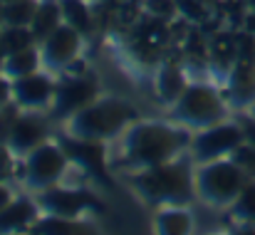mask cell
<instances>
[{"label":"cell","instance_id":"6da1fadb","mask_svg":"<svg viewBox=\"0 0 255 235\" xmlns=\"http://www.w3.org/2000/svg\"><path fill=\"white\" fill-rule=\"evenodd\" d=\"M181 144H186V134L166 126H139L129 136V156L136 163H159L171 156Z\"/></svg>","mask_w":255,"mask_h":235},{"label":"cell","instance_id":"7a4b0ae2","mask_svg":"<svg viewBox=\"0 0 255 235\" xmlns=\"http://www.w3.org/2000/svg\"><path fill=\"white\" fill-rule=\"evenodd\" d=\"M129 119H134V109L124 102H104L92 109H85L75 119V131L85 139L112 136L117 129H122Z\"/></svg>","mask_w":255,"mask_h":235},{"label":"cell","instance_id":"3957f363","mask_svg":"<svg viewBox=\"0 0 255 235\" xmlns=\"http://www.w3.org/2000/svg\"><path fill=\"white\" fill-rule=\"evenodd\" d=\"M243 176L246 173L236 161L233 163H213V166L203 168V173L198 178L201 193L213 203H226L243 191Z\"/></svg>","mask_w":255,"mask_h":235},{"label":"cell","instance_id":"277c9868","mask_svg":"<svg viewBox=\"0 0 255 235\" xmlns=\"http://www.w3.org/2000/svg\"><path fill=\"white\" fill-rule=\"evenodd\" d=\"M141 191L149 193L151 198H161V201H173L181 203L191 196L188 191V176L181 166H166V168H154L144 181H141Z\"/></svg>","mask_w":255,"mask_h":235},{"label":"cell","instance_id":"5b68a950","mask_svg":"<svg viewBox=\"0 0 255 235\" xmlns=\"http://www.w3.org/2000/svg\"><path fill=\"white\" fill-rule=\"evenodd\" d=\"M178 117L191 124H211L221 117V102L208 87H191L181 99Z\"/></svg>","mask_w":255,"mask_h":235},{"label":"cell","instance_id":"8992f818","mask_svg":"<svg viewBox=\"0 0 255 235\" xmlns=\"http://www.w3.org/2000/svg\"><path fill=\"white\" fill-rule=\"evenodd\" d=\"M243 129L238 126H231V124H223V126H216L211 131H206L203 136H198L196 141V156L198 158H213L223 151H233L236 146H241L243 141Z\"/></svg>","mask_w":255,"mask_h":235},{"label":"cell","instance_id":"52a82bcc","mask_svg":"<svg viewBox=\"0 0 255 235\" xmlns=\"http://www.w3.org/2000/svg\"><path fill=\"white\" fill-rule=\"evenodd\" d=\"M62 166H65V158L55 146H40L27 163V181L32 186H45L60 176Z\"/></svg>","mask_w":255,"mask_h":235},{"label":"cell","instance_id":"ba28073f","mask_svg":"<svg viewBox=\"0 0 255 235\" xmlns=\"http://www.w3.org/2000/svg\"><path fill=\"white\" fill-rule=\"evenodd\" d=\"M75 50H77V32H75V27H57L50 35L47 45H45V62L60 67V65L72 60Z\"/></svg>","mask_w":255,"mask_h":235},{"label":"cell","instance_id":"9c48e42d","mask_svg":"<svg viewBox=\"0 0 255 235\" xmlns=\"http://www.w3.org/2000/svg\"><path fill=\"white\" fill-rule=\"evenodd\" d=\"M94 97V87L85 79H72L57 92V114H70Z\"/></svg>","mask_w":255,"mask_h":235},{"label":"cell","instance_id":"30bf717a","mask_svg":"<svg viewBox=\"0 0 255 235\" xmlns=\"http://www.w3.org/2000/svg\"><path fill=\"white\" fill-rule=\"evenodd\" d=\"M87 203H94L85 193H70V191H52L42 196V206H47L55 216H75L85 208Z\"/></svg>","mask_w":255,"mask_h":235},{"label":"cell","instance_id":"8fae6325","mask_svg":"<svg viewBox=\"0 0 255 235\" xmlns=\"http://www.w3.org/2000/svg\"><path fill=\"white\" fill-rule=\"evenodd\" d=\"M42 134H45V124H42L40 119L27 117V119H20V121L10 129V144H12L17 151H25V149L35 146V144L42 139Z\"/></svg>","mask_w":255,"mask_h":235},{"label":"cell","instance_id":"7c38bea8","mask_svg":"<svg viewBox=\"0 0 255 235\" xmlns=\"http://www.w3.org/2000/svg\"><path fill=\"white\" fill-rule=\"evenodd\" d=\"M65 149L70 156H75L80 163H85L87 168H92L102 181H109L107 173H104V163H102V149L97 144H89V141H65Z\"/></svg>","mask_w":255,"mask_h":235},{"label":"cell","instance_id":"4fadbf2b","mask_svg":"<svg viewBox=\"0 0 255 235\" xmlns=\"http://www.w3.org/2000/svg\"><path fill=\"white\" fill-rule=\"evenodd\" d=\"M231 97L236 104H248L255 97V67L243 62L231 77Z\"/></svg>","mask_w":255,"mask_h":235},{"label":"cell","instance_id":"5bb4252c","mask_svg":"<svg viewBox=\"0 0 255 235\" xmlns=\"http://www.w3.org/2000/svg\"><path fill=\"white\" fill-rule=\"evenodd\" d=\"M50 92H52L50 82L42 77H27L15 84V94L22 104H42L50 97Z\"/></svg>","mask_w":255,"mask_h":235},{"label":"cell","instance_id":"9a60e30c","mask_svg":"<svg viewBox=\"0 0 255 235\" xmlns=\"http://www.w3.org/2000/svg\"><path fill=\"white\" fill-rule=\"evenodd\" d=\"M32 216H35V208H32L27 201H17L15 206L2 208V213H0V231L20 228V226H25Z\"/></svg>","mask_w":255,"mask_h":235},{"label":"cell","instance_id":"2e32d148","mask_svg":"<svg viewBox=\"0 0 255 235\" xmlns=\"http://www.w3.org/2000/svg\"><path fill=\"white\" fill-rule=\"evenodd\" d=\"M32 42V35L27 30H22V25H12L10 30H5V35L0 37V45H2V52L5 55H12V52H22L27 50Z\"/></svg>","mask_w":255,"mask_h":235},{"label":"cell","instance_id":"e0dca14e","mask_svg":"<svg viewBox=\"0 0 255 235\" xmlns=\"http://www.w3.org/2000/svg\"><path fill=\"white\" fill-rule=\"evenodd\" d=\"M57 20H60V10L55 5H45L35 12L32 27H35V37H47L57 30Z\"/></svg>","mask_w":255,"mask_h":235},{"label":"cell","instance_id":"ac0fdd59","mask_svg":"<svg viewBox=\"0 0 255 235\" xmlns=\"http://www.w3.org/2000/svg\"><path fill=\"white\" fill-rule=\"evenodd\" d=\"M35 5L30 2V0H12L5 10H2V17H5V22H10V25H25V22H30V20H35Z\"/></svg>","mask_w":255,"mask_h":235},{"label":"cell","instance_id":"d6986e66","mask_svg":"<svg viewBox=\"0 0 255 235\" xmlns=\"http://www.w3.org/2000/svg\"><path fill=\"white\" fill-rule=\"evenodd\" d=\"M35 65H37L35 52L22 50V52H12V55L7 57V62H5V72L12 75V77H22V75H30V72L35 70Z\"/></svg>","mask_w":255,"mask_h":235},{"label":"cell","instance_id":"ffe728a7","mask_svg":"<svg viewBox=\"0 0 255 235\" xmlns=\"http://www.w3.org/2000/svg\"><path fill=\"white\" fill-rule=\"evenodd\" d=\"M62 10H65V17L70 20V25L80 32H89L92 30V20H89V12L80 0H65L62 2Z\"/></svg>","mask_w":255,"mask_h":235},{"label":"cell","instance_id":"44dd1931","mask_svg":"<svg viewBox=\"0 0 255 235\" xmlns=\"http://www.w3.org/2000/svg\"><path fill=\"white\" fill-rule=\"evenodd\" d=\"M159 87H161V97L171 102L176 99L178 94H183V79H181V72L176 67H166L161 72V79H159Z\"/></svg>","mask_w":255,"mask_h":235},{"label":"cell","instance_id":"7402d4cb","mask_svg":"<svg viewBox=\"0 0 255 235\" xmlns=\"http://www.w3.org/2000/svg\"><path fill=\"white\" fill-rule=\"evenodd\" d=\"M159 228L164 233H186L188 231V218L181 211H171V213H164L159 218Z\"/></svg>","mask_w":255,"mask_h":235},{"label":"cell","instance_id":"603a6c76","mask_svg":"<svg viewBox=\"0 0 255 235\" xmlns=\"http://www.w3.org/2000/svg\"><path fill=\"white\" fill-rule=\"evenodd\" d=\"M233 161L243 168V173H246V176H253L255 178V146L253 144L236 146V149H233Z\"/></svg>","mask_w":255,"mask_h":235},{"label":"cell","instance_id":"cb8c5ba5","mask_svg":"<svg viewBox=\"0 0 255 235\" xmlns=\"http://www.w3.org/2000/svg\"><path fill=\"white\" fill-rule=\"evenodd\" d=\"M238 213L243 218H248L251 223H255V183L243 186L241 198H238Z\"/></svg>","mask_w":255,"mask_h":235},{"label":"cell","instance_id":"d4e9b609","mask_svg":"<svg viewBox=\"0 0 255 235\" xmlns=\"http://www.w3.org/2000/svg\"><path fill=\"white\" fill-rule=\"evenodd\" d=\"M166 37H169V32H166V27H164L161 22H151V25H146V30L141 32L144 45H151V47L164 45V42H166Z\"/></svg>","mask_w":255,"mask_h":235},{"label":"cell","instance_id":"484cf974","mask_svg":"<svg viewBox=\"0 0 255 235\" xmlns=\"http://www.w3.org/2000/svg\"><path fill=\"white\" fill-rule=\"evenodd\" d=\"M82 226H72L65 221H45L35 228V233H52V235H62V233H80Z\"/></svg>","mask_w":255,"mask_h":235},{"label":"cell","instance_id":"4316f807","mask_svg":"<svg viewBox=\"0 0 255 235\" xmlns=\"http://www.w3.org/2000/svg\"><path fill=\"white\" fill-rule=\"evenodd\" d=\"M213 50H216L218 62H228V60L236 55L238 45H236V40H233V37H218V40H216V45H213Z\"/></svg>","mask_w":255,"mask_h":235},{"label":"cell","instance_id":"83f0119b","mask_svg":"<svg viewBox=\"0 0 255 235\" xmlns=\"http://www.w3.org/2000/svg\"><path fill=\"white\" fill-rule=\"evenodd\" d=\"M149 7L156 12V15H171L173 12V2L171 0H149Z\"/></svg>","mask_w":255,"mask_h":235},{"label":"cell","instance_id":"f1b7e54d","mask_svg":"<svg viewBox=\"0 0 255 235\" xmlns=\"http://www.w3.org/2000/svg\"><path fill=\"white\" fill-rule=\"evenodd\" d=\"M181 7H183L186 15H191V17H201V15H203V12H201V5H198L196 0H183Z\"/></svg>","mask_w":255,"mask_h":235},{"label":"cell","instance_id":"f546056e","mask_svg":"<svg viewBox=\"0 0 255 235\" xmlns=\"http://www.w3.org/2000/svg\"><path fill=\"white\" fill-rule=\"evenodd\" d=\"M243 134H246L248 144L255 146V119H246V121H243Z\"/></svg>","mask_w":255,"mask_h":235},{"label":"cell","instance_id":"4dcf8cb0","mask_svg":"<svg viewBox=\"0 0 255 235\" xmlns=\"http://www.w3.org/2000/svg\"><path fill=\"white\" fill-rule=\"evenodd\" d=\"M5 206H7V191H5V188H0V211H2Z\"/></svg>","mask_w":255,"mask_h":235},{"label":"cell","instance_id":"1f68e13d","mask_svg":"<svg viewBox=\"0 0 255 235\" xmlns=\"http://www.w3.org/2000/svg\"><path fill=\"white\" fill-rule=\"evenodd\" d=\"M5 97H7V84L0 79V102H5Z\"/></svg>","mask_w":255,"mask_h":235},{"label":"cell","instance_id":"d6a6232c","mask_svg":"<svg viewBox=\"0 0 255 235\" xmlns=\"http://www.w3.org/2000/svg\"><path fill=\"white\" fill-rule=\"evenodd\" d=\"M2 55H5V52H2V45H0V60H2Z\"/></svg>","mask_w":255,"mask_h":235},{"label":"cell","instance_id":"836d02e7","mask_svg":"<svg viewBox=\"0 0 255 235\" xmlns=\"http://www.w3.org/2000/svg\"><path fill=\"white\" fill-rule=\"evenodd\" d=\"M109 2H124V0H109Z\"/></svg>","mask_w":255,"mask_h":235},{"label":"cell","instance_id":"e575fe53","mask_svg":"<svg viewBox=\"0 0 255 235\" xmlns=\"http://www.w3.org/2000/svg\"><path fill=\"white\" fill-rule=\"evenodd\" d=\"M0 20H2V10H0Z\"/></svg>","mask_w":255,"mask_h":235},{"label":"cell","instance_id":"d590c367","mask_svg":"<svg viewBox=\"0 0 255 235\" xmlns=\"http://www.w3.org/2000/svg\"><path fill=\"white\" fill-rule=\"evenodd\" d=\"M253 119H255V109H253Z\"/></svg>","mask_w":255,"mask_h":235}]
</instances>
